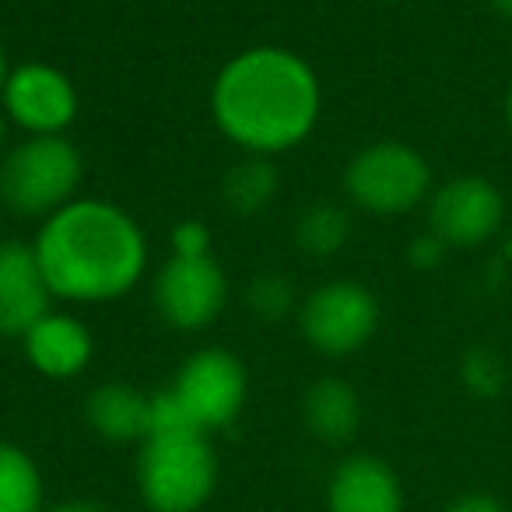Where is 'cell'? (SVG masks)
I'll use <instances>...</instances> for the list:
<instances>
[{
	"instance_id": "6da1fadb",
	"label": "cell",
	"mask_w": 512,
	"mask_h": 512,
	"mask_svg": "<svg viewBox=\"0 0 512 512\" xmlns=\"http://www.w3.org/2000/svg\"><path fill=\"white\" fill-rule=\"evenodd\" d=\"M320 109V74L288 46H249L214 74L211 120L242 155L295 151L313 137Z\"/></svg>"
},
{
	"instance_id": "7a4b0ae2",
	"label": "cell",
	"mask_w": 512,
	"mask_h": 512,
	"mask_svg": "<svg viewBox=\"0 0 512 512\" xmlns=\"http://www.w3.org/2000/svg\"><path fill=\"white\" fill-rule=\"evenodd\" d=\"M53 299L95 306L134 292L148 271V235L130 211L99 197H78L32 239Z\"/></svg>"
},
{
	"instance_id": "3957f363",
	"label": "cell",
	"mask_w": 512,
	"mask_h": 512,
	"mask_svg": "<svg viewBox=\"0 0 512 512\" xmlns=\"http://www.w3.org/2000/svg\"><path fill=\"white\" fill-rule=\"evenodd\" d=\"M85 158L64 134L22 137L0 158V204L18 218L46 221L78 200Z\"/></svg>"
},
{
	"instance_id": "277c9868",
	"label": "cell",
	"mask_w": 512,
	"mask_h": 512,
	"mask_svg": "<svg viewBox=\"0 0 512 512\" xmlns=\"http://www.w3.org/2000/svg\"><path fill=\"white\" fill-rule=\"evenodd\" d=\"M218 456L207 432L151 435L137 456V491L151 512H197L214 495Z\"/></svg>"
},
{
	"instance_id": "5b68a950",
	"label": "cell",
	"mask_w": 512,
	"mask_h": 512,
	"mask_svg": "<svg viewBox=\"0 0 512 512\" xmlns=\"http://www.w3.org/2000/svg\"><path fill=\"white\" fill-rule=\"evenodd\" d=\"M432 186V169L414 148L379 141L362 148L344 169V193L369 214H404L421 204Z\"/></svg>"
},
{
	"instance_id": "8992f818",
	"label": "cell",
	"mask_w": 512,
	"mask_h": 512,
	"mask_svg": "<svg viewBox=\"0 0 512 512\" xmlns=\"http://www.w3.org/2000/svg\"><path fill=\"white\" fill-rule=\"evenodd\" d=\"M295 316L309 348L330 358L355 355L379 330V302L358 281H327L313 288Z\"/></svg>"
},
{
	"instance_id": "52a82bcc",
	"label": "cell",
	"mask_w": 512,
	"mask_h": 512,
	"mask_svg": "<svg viewBox=\"0 0 512 512\" xmlns=\"http://www.w3.org/2000/svg\"><path fill=\"white\" fill-rule=\"evenodd\" d=\"M193 418L200 432H218L228 428L246 407L249 376L239 355L228 348H200L179 365L176 379L169 386Z\"/></svg>"
},
{
	"instance_id": "ba28073f",
	"label": "cell",
	"mask_w": 512,
	"mask_h": 512,
	"mask_svg": "<svg viewBox=\"0 0 512 512\" xmlns=\"http://www.w3.org/2000/svg\"><path fill=\"white\" fill-rule=\"evenodd\" d=\"M155 313L172 330H204L228 306V274L214 256H169L151 281Z\"/></svg>"
},
{
	"instance_id": "9c48e42d",
	"label": "cell",
	"mask_w": 512,
	"mask_h": 512,
	"mask_svg": "<svg viewBox=\"0 0 512 512\" xmlns=\"http://www.w3.org/2000/svg\"><path fill=\"white\" fill-rule=\"evenodd\" d=\"M0 109L25 137H50L67 134V127L78 120L81 95L71 74L46 60H29L11 67L8 85L0 92Z\"/></svg>"
},
{
	"instance_id": "30bf717a",
	"label": "cell",
	"mask_w": 512,
	"mask_h": 512,
	"mask_svg": "<svg viewBox=\"0 0 512 512\" xmlns=\"http://www.w3.org/2000/svg\"><path fill=\"white\" fill-rule=\"evenodd\" d=\"M53 292L32 242L0 239V337L22 341L53 309Z\"/></svg>"
},
{
	"instance_id": "8fae6325",
	"label": "cell",
	"mask_w": 512,
	"mask_h": 512,
	"mask_svg": "<svg viewBox=\"0 0 512 512\" xmlns=\"http://www.w3.org/2000/svg\"><path fill=\"white\" fill-rule=\"evenodd\" d=\"M428 221H432V235H439L446 246H477L502 221V197L488 179H449L435 190Z\"/></svg>"
},
{
	"instance_id": "7c38bea8",
	"label": "cell",
	"mask_w": 512,
	"mask_h": 512,
	"mask_svg": "<svg viewBox=\"0 0 512 512\" xmlns=\"http://www.w3.org/2000/svg\"><path fill=\"white\" fill-rule=\"evenodd\" d=\"M29 365L46 379H74L88 369L95 355L92 330L81 316L50 309L29 334L22 337Z\"/></svg>"
},
{
	"instance_id": "4fadbf2b",
	"label": "cell",
	"mask_w": 512,
	"mask_h": 512,
	"mask_svg": "<svg viewBox=\"0 0 512 512\" xmlns=\"http://www.w3.org/2000/svg\"><path fill=\"white\" fill-rule=\"evenodd\" d=\"M327 512H404L400 477L379 456H348L327 484Z\"/></svg>"
},
{
	"instance_id": "5bb4252c",
	"label": "cell",
	"mask_w": 512,
	"mask_h": 512,
	"mask_svg": "<svg viewBox=\"0 0 512 512\" xmlns=\"http://www.w3.org/2000/svg\"><path fill=\"white\" fill-rule=\"evenodd\" d=\"M148 418H151V393L137 390L134 383H123V379L99 383L85 400L88 428L102 442H113V446L148 439Z\"/></svg>"
},
{
	"instance_id": "9a60e30c",
	"label": "cell",
	"mask_w": 512,
	"mask_h": 512,
	"mask_svg": "<svg viewBox=\"0 0 512 512\" xmlns=\"http://www.w3.org/2000/svg\"><path fill=\"white\" fill-rule=\"evenodd\" d=\"M302 418L306 428L327 446H344L362 428V397L341 376H323L302 397Z\"/></svg>"
},
{
	"instance_id": "2e32d148",
	"label": "cell",
	"mask_w": 512,
	"mask_h": 512,
	"mask_svg": "<svg viewBox=\"0 0 512 512\" xmlns=\"http://www.w3.org/2000/svg\"><path fill=\"white\" fill-rule=\"evenodd\" d=\"M281 190V169L267 155H242L221 179V197L235 214H260Z\"/></svg>"
},
{
	"instance_id": "e0dca14e",
	"label": "cell",
	"mask_w": 512,
	"mask_h": 512,
	"mask_svg": "<svg viewBox=\"0 0 512 512\" xmlns=\"http://www.w3.org/2000/svg\"><path fill=\"white\" fill-rule=\"evenodd\" d=\"M292 239L309 260H334L351 239V214L334 200H316L295 218Z\"/></svg>"
},
{
	"instance_id": "ac0fdd59",
	"label": "cell",
	"mask_w": 512,
	"mask_h": 512,
	"mask_svg": "<svg viewBox=\"0 0 512 512\" xmlns=\"http://www.w3.org/2000/svg\"><path fill=\"white\" fill-rule=\"evenodd\" d=\"M0 512H43V474L15 442H0Z\"/></svg>"
},
{
	"instance_id": "d6986e66",
	"label": "cell",
	"mask_w": 512,
	"mask_h": 512,
	"mask_svg": "<svg viewBox=\"0 0 512 512\" xmlns=\"http://www.w3.org/2000/svg\"><path fill=\"white\" fill-rule=\"evenodd\" d=\"M242 302H246V309L256 320H264V323L288 320V316L299 313V306H302L299 288H295V281L288 278L285 271L253 274V281H249L246 292H242Z\"/></svg>"
},
{
	"instance_id": "ffe728a7",
	"label": "cell",
	"mask_w": 512,
	"mask_h": 512,
	"mask_svg": "<svg viewBox=\"0 0 512 512\" xmlns=\"http://www.w3.org/2000/svg\"><path fill=\"white\" fill-rule=\"evenodd\" d=\"M505 379H509L505 362L491 348H470L467 355H463L460 383L467 386V393H474V397H481V400H491L505 390Z\"/></svg>"
},
{
	"instance_id": "44dd1931",
	"label": "cell",
	"mask_w": 512,
	"mask_h": 512,
	"mask_svg": "<svg viewBox=\"0 0 512 512\" xmlns=\"http://www.w3.org/2000/svg\"><path fill=\"white\" fill-rule=\"evenodd\" d=\"M172 256H211L214 235L200 218H183L172 225Z\"/></svg>"
},
{
	"instance_id": "7402d4cb",
	"label": "cell",
	"mask_w": 512,
	"mask_h": 512,
	"mask_svg": "<svg viewBox=\"0 0 512 512\" xmlns=\"http://www.w3.org/2000/svg\"><path fill=\"white\" fill-rule=\"evenodd\" d=\"M407 256H411V264L418 267V271H432V267L442 264V256H446V242L439 239V235H421V239L411 242V249H407Z\"/></svg>"
},
{
	"instance_id": "603a6c76",
	"label": "cell",
	"mask_w": 512,
	"mask_h": 512,
	"mask_svg": "<svg viewBox=\"0 0 512 512\" xmlns=\"http://www.w3.org/2000/svg\"><path fill=\"white\" fill-rule=\"evenodd\" d=\"M442 512H505V505L498 502L495 495H484V491H470V495H460L446 505Z\"/></svg>"
},
{
	"instance_id": "cb8c5ba5",
	"label": "cell",
	"mask_w": 512,
	"mask_h": 512,
	"mask_svg": "<svg viewBox=\"0 0 512 512\" xmlns=\"http://www.w3.org/2000/svg\"><path fill=\"white\" fill-rule=\"evenodd\" d=\"M46 512H106V509L99 502H88V498H71V502H60Z\"/></svg>"
},
{
	"instance_id": "d4e9b609",
	"label": "cell",
	"mask_w": 512,
	"mask_h": 512,
	"mask_svg": "<svg viewBox=\"0 0 512 512\" xmlns=\"http://www.w3.org/2000/svg\"><path fill=\"white\" fill-rule=\"evenodd\" d=\"M8 74H11V60H8V50L0 46V92H4V85H8Z\"/></svg>"
},
{
	"instance_id": "484cf974",
	"label": "cell",
	"mask_w": 512,
	"mask_h": 512,
	"mask_svg": "<svg viewBox=\"0 0 512 512\" xmlns=\"http://www.w3.org/2000/svg\"><path fill=\"white\" fill-rule=\"evenodd\" d=\"M8 116H4V109H0V158H4V151H8Z\"/></svg>"
},
{
	"instance_id": "4316f807",
	"label": "cell",
	"mask_w": 512,
	"mask_h": 512,
	"mask_svg": "<svg viewBox=\"0 0 512 512\" xmlns=\"http://www.w3.org/2000/svg\"><path fill=\"white\" fill-rule=\"evenodd\" d=\"M488 4H491V8H495L502 18H512V0H488Z\"/></svg>"
},
{
	"instance_id": "83f0119b",
	"label": "cell",
	"mask_w": 512,
	"mask_h": 512,
	"mask_svg": "<svg viewBox=\"0 0 512 512\" xmlns=\"http://www.w3.org/2000/svg\"><path fill=\"white\" fill-rule=\"evenodd\" d=\"M505 120H509V130H512V88H509V95H505Z\"/></svg>"
},
{
	"instance_id": "f1b7e54d",
	"label": "cell",
	"mask_w": 512,
	"mask_h": 512,
	"mask_svg": "<svg viewBox=\"0 0 512 512\" xmlns=\"http://www.w3.org/2000/svg\"><path fill=\"white\" fill-rule=\"evenodd\" d=\"M386 4H393V0H386Z\"/></svg>"
}]
</instances>
